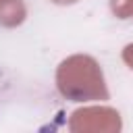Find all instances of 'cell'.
<instances>
[{
    "label": "cell",
    "mask_w": 133,
    "mask_h": 133,
    "mask_svg": "<svg viewBox=\"0 0 133 133\" xmlns=\"http://www.w3.org/2000/svg\"><path fill=\"white\" fill-rule=\"evenodd\" d=\"M56 87L60 96L71 102L108 100V87L104 73L96 58L87 54H75L64 58L56 69Z\"/></svg>",
    "instance_id": "1"
},
{
    "label": "cell",
    "mask_w": 133,
    "mask_h": 133,
    "mask_svg": "<svg viewBox=\"0 0 133 133\" xmlns=\"http://www.w3.org/2000/svg\"><path fill=\"white\" fill-rule=\"evenodd\" d=\"M69 129L73 133H85V131H106L114 133L121 129V114L114 108L108 106H89V108H79L71 114Z\"/></svg>",
    "instance_id": "2"
},
{
    "label": "cell",
    "mask_w": 133,
    "mask_h": 133,
    "mask_svg": "<svg viewBox=\"0 0 133 133\" xmlns=\"http://www.w3.org/2000/svg\"><path fill=\"white\" fill-rule=\"evenodd\" d=\"M27 8L23 0H0V25L2 27H17L25 21Z\"/></svg>",
    "instance_id": "3"
},
{
    "label": "cell",
    "mask_w": 133,
    "mask_h": 133,
    "mask_svg": "<svg viewBox=\"0 0 133 133\" xmlns=\"http://www.w3.org/2000/svg\"><path fill=\"white\" fill-rule=\"evenodd\" d=\"M110 10L118 19L133 17V0H110Z\"/></svg>",
    "instance_id": "4"
},
{
    "label": "cell",
    "mask_w": 133,
    "mask_h": 133,
    "mask_svg": "<svg viewBox=\"0 0 133 133\" xmlns=\"http://www.w3.org/2000/svg\"><path fill=\"white\" fill-rule=\"evenodd\" d=\"M123 60L129 69H133V44H127L125 50H123Z\"/></svg>",
    "instance_id": "5"
},
{
    "label": "cell",
    "mask_w": 133,
    "mask_h": 133,
    "mask_svg": "<svg viewBox=\"0 0 133 133\" xmlns=\"http://www.w3.org/2000/svg\"><path fill=\"white\" fill-rule=\"evenodd\" d=\"M54 4H75L77 0H52Z\"/></svg>",
    "instance_id": "6"
}]
</instances>
